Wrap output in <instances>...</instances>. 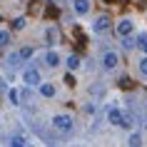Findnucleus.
<instances>
[{
  "instance_id": "f257e3e1",
  "label": "nucleus",
  "mask_w": 147,
  "mask_h": 147,
  "mask_svg": "<svg viewBox=\"0 0 147 147\" xmlns=\"http://www.w3.org/2000/svg\"><path fill=\"white\" fill-rule=\"evenodd\" d=\"M72 125H75V122H72V117H70V115H55L53 117V127H55V130H60V132H70V130H72Z\"/></svg>"
},
{
  "instance_id": "f03ea898",
  "label": "nucleus",
  "mask_w": 147,
  "mask_h": 147,
  "mask_svg": "<svg viewBox=\"0 0 147 147\" xmlns=\"http://www.w3.org/2000/svg\"><path fill=\"white\" fill-rule=\"evenodd\" d=\"M23 80H25V85H40V72L35 67H25L23 70Z\"/></svg>"
},
{
  "instance_id": "7ed1b4c3",
  "label": "nucleus",
  "mask_w": 147,
  "mask_h": 147,
  "mask_svg": "<svg viewBox=\"0 0 147 147\" xmlns=\"http://www.w3.org/2000/svg\"><path fill=\"white\" fill-rule=\"evenodd\" d=\"M110 25H112V20H110L107 15H102V18H97V20H95V32H105V30H110Z\"/></svg>"
},
{
  "instance_id": "20e7f679",
  "label": "nucleus",
  "mask_w": 147,
  "mask_h": 147,
  "mask_svg": "<svg viewBox=\"0 0 147 147\" xmlns=\"http://www.w3.org/2000/svg\"><path fill=\"white\" fill-rule=\"evenodd\" d=\"M117 62H120V57H117V53H105V57H102V65L107 70L117 67Z\"/></svg>"
},
{
  "instance_id": "39448f33",
  "label": "nucleus",
  "mask_w": 147,
  "mask_h": 147,
  "mask_svg": "<svg viewBox=\"0 0 147 147\" xmlns=\"http://www.w3.org/2000/svg\"><path fill=\"white\" fill-rule=\"evenodd\" d=\"M45 62L50 65V67H57V65H60V55L55 53V50H50V53L45 55Z\"/></svg>"
},
{
  "instance_id": "423d86ee",
  "label": "nucleus",
  "mask_w": 147,
  "mask_h": 147,
  "mask_svg": "<svg viewBox=\"0 0 147 147\" xmlns=\"http://www.w3.org/2000/svg\"><path fill=\"white\" fill-rule=\"evenodd\" d=\"M107 120H110L112 125H122L125 117H122V112H120V110H110V112H107Z\"/></svg>"
},
{
  "instance_id": "0eeeda50",
  "label": "nucleus",
  "mask_w": 147,
  "mask_h": 147,
  "mask_svg": "<svg viewBox=\"0 0 147 147\" xmlns=\"http://www.w3.org/2000/svg\"><path fill=\"white\" fill-rule=\"evenodd\" d=\"M87 10H90V3L87 0H75V13L78 15H85Z\"/></svg>"
},
{
  "instance_id": "6e6552de",
  "label": "nucleus",
  "mask_w": 147,
  "mask_h": 147,
  "mask_svg": "<svg viewBox=\"0 0 147 147\" xmlns=\"http://www.w3.org/2000/svg\"><path fill=\"white\" fill-rule=\"evenodd\" d=\"M117 32L120 35H130L132 32V20H122V23L117 25Z\"/></svg>"
},
{
  "instance_id": "1a4fd4ad",
  "label": "nucleus",
  "mask_w": 147,
  "mask_h": 147,
  "mask_svg": "<svg viewBox=\"0 0 147 147\" xmlns=\"http://www.w3.org/2000/svg\"><path fill=\"white\" fill-rule=\"evenodd\" d=\"M40 95H42V97H53V95H55V87L50 85V82H45V85H40Z\"/></svg>"
},
{
  "instance_id": "9d476101",
  "label": "nucleus",
  "mask_w": 147,
  "mask_h": 147,
  "mask_svg": "<svg viewBox=\"0 0 147 147\" xmlns=\"http://www.w3.org/2000/svg\"><path fill=\"white\" fill-rule=\"evenodd\" d=\"M20 62H23V55H20V53H13V55L8 57V65H10V67H18Z\"/></svg>"
},
{
  "instance_id": "9b49d317",
  "label": "nucleus",
  "mask_w": 147,
  "mask_h": 147,
  "mask_svg": "<svg viewBox=\"0 0 147 147\" xmlns=\"http://www.w3.org/2000/svg\"><path fill=\"white\" fill-rule=\"evenodd\" d=\"M45 38H47V42H50V45H53V42H57V38H60V35H57V30H55V28H47V32H45Z\"/></svg>"
},
{
  "instance_id": "f8f14e48",
  "label": "nucleus",
  "mask_w": 147,
  "mask_h": 147,
  "mask_svg": "<svg viewBox=\"0 0 147 147\" xmlns=\"http://www.w3.org/2000/svg\"><path fill=\"white\" fill-rule=\"evenodd\" d=\"M67 67L70 70H78L80 67V57H78V55H70V57H67Z\"/></svg>"
},
{
  "instance_id": "ddd939ff",
  "label": "nucleus",
  "mask_w": 147,
  "mask_h": 147,
  "mask_svg": "<svg viewBox=\"0 0 147 147\" xmlns=\"http://www.w3.org/2000/svg\"><path fill=\"white\" fill-rule=\"evenodd\" d=\"M130 145L132 147H140V145H142V137H140L137 132H132V135H130Z\"/></svg>"
},
{
  "instance_id": "4468645a",
  "label": "nucleus",
  "mask_w": 147,
  "mask_h": 147,
  "mask_svg": "<svg viewBox=\"0 0 147 147\" xmlns=\"http://www.w3.org/2000/svg\"><path fill=\"white\" fill-rule=\"evenodd\" d=\"M0 45H3V47L10 45V32H8V30H3V32H0Z\"/></svg>"
},
{
  "instance_id": "2eb2a0df",
  "label": "nucleus",
  "mask_w": 147,
  "mask_h": 147,
  "mask_svg": "<svg viewBox=\"0 0 147 147\" xmlns=\"http://www.w3.org/2000/svg\"><path fill=\"white\" fill-rule=\"evenodd\" d=\"M137 47L147 53V38H145V35H140V40H137Z\"/></svg>"
},
{
  "instance_id": "dca6fc26",
  "label": "nucleus",
  "mask_w": 147,
  "mask_h": 147,
  "mask_svg": "<svg viewBox=\"0 0 147 147\" xmlns=\"http://www.w3.org/2000/svg\"><path fill=\"white\" fill-rule=\"evenodd\" d=\"M10 102H13V105H18V97H20V92H18V90H10Z\"/></svg>"
},
{
  "instance_id": "f3484780",
  "label": "nucleus",
  "mask_w": 147,
  "mask_h": 147,
  "mask_svg": "<svg viewBox=\"0 0 147 147\" xmlns=\"http://www.w3.org/2000/svg\"><path fill=\"white\" fill-rule=\"evenodd\" d=\"M13 25H15V30H23V28H25V20H23V18H18V20H13Z\"/></svg>"
},
{
  "instance_id": "a211bd4d",
  "label": "nucleus",
  "mask_w": 147,
  "mask_h": 147,
  "mask_svg": "<svg viewBox=\"0 0 147 147\" xmlns=\"http://www.w3.org/2000/svg\"><path fill=\"white\" fill-rule=\"evenodd\" d=\"M20 55H23V57H32V47H23Z\"/></svg>"
},
{
  "instance_id": "6ab92c4d",
  "label": "nucleus",
  "mask_w": 147,
  "mask_h": 147,
  "mask_svg": "<svg viewBox=\"0 0 147 147\" xmlns=\"http://www.w3.org/2000/svg\"><path fill=\"white\" fill-rule=\"evenodd\" d=\"M140 72L147 75V57H145V60H140Z\"/></svg>"
},
{
  "instance_id": "aec40b11",
  "label": "nucleus",
  "mask_w": 147,
  "mask_h": 147,
  "mask_svg": "<svg viewBox=\"0 0 147 147\" xmlns=\"http://www.w3.org/2000/svg\"><path fill=\"white\" fill-rule=\"evenodd\" d=\"M53 15H57V8L55 5H47V18H53Z\"/></svg>"
},
{
  "instance_id": "412c9836",
  "label": "nucleus",
  "mask_w": 147,
  "mask_h": 147,
  "mask_svg": "<svg viewBox=\"0 0 147 147\" xmlns=\"http://www.w3.org/2000/svg\"><path fill=\"white\" fill-rule=\"evenodd\" d=\"M120 85H122L125 90H130V87H132V82H130V80H127V78H122V82H120Z\"/></svg>"
},
{
  "instance_id": "4be33fe9",
  "label": "nucleus",
  "mask_w": 147,
  "mask_h": 147,
  "mask_svg": "<svg viewBox=\"0 0 147 147\" xmlns=\"http://www.w3.org/2000/svg\"><path fill=\"white\" fill-rule=\"evenodd\" d=\"M13 145H18V147H23V145H25V140H23V137H15V140H13Z\"/></svg>"
},
{
  "instance_id": "5701e85b",
  "label": "nucleus",
  "mask_w": 147,
  "mask_h": 147,
  "mask_svg": "<svg viewBox=\"0 0 147 147\" xmlns=\"http://www.w3.org/2000/svg\"><path fill=\"white\" fill-rule=\"evenodd\" d=\"M105 3H115V0H105Z\"/></svg>"
},
{
  "instance_id": "b1692460",
  "label": "nucleus",
  "mask_w": 147,
  "mask_h": 147,
  "mask_svg": "<svg viewBox=\"0 0 147 147\" xmlns=\"http://www.w3.org/2000/svg\"><path fill=\"white\" fill-rule=\"evenodd\" d=\"M72 3H75V0H72Z\"/></svg>"
}]
</instances>
